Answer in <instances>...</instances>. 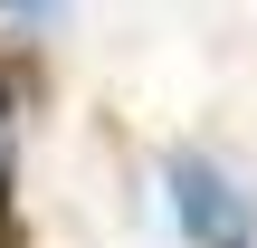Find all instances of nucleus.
<instances>
[{"instance_id": "nucleus-3", "label": "nucleus", "mask_w": 257, "mask_h": 248, "mask_svg": "<svg viewBox=\"0 0 257 248\" xmlns=\"http://www.w3.org/2000/svg\"><path fill=\"white\" fill-rule=\"evenodd\" d=\"M19 105H29V57H0V134H10Z\"/></svg>"}, {"instance_id": "nucleus-1", "label": "nucleus", "mask_w": 257, "mask_h": 248, "mask_svg": "<svg viewBox=\"0 0 257 248\" xmlns=\"http://www.w3.org/2000/svg\"><path fill=\"white\" fill-rule=\"evenodd\" d=\"M162 191H172V220H181L191 248H238L248 239V191L210 153H162Z\"/></svg>"}, {"instance_id": "nucleus-2", "label": "nucleus", "mask_w": 257, "mask_h": 248, "mask_svg": "<svg viewBox=\"0 0 257 248\" xmlns=\"http://www.w3.org/2000/svg\"><path fill=\"white\" fill-rule=\"evenodd\" d=\"M0 248H29V220H19V172H10V134H0Z\"/></svg>"}, {"instance_id": "nucleus-5", "label": "nucleus", "mask_w": 257, "mask_h": 248, "mask_svg": "<svg viewBox=\"0 0 257 248\" xmlns=\"http://www.w3.org/2000/svg\"><path fill=\"white\" fill-rule=\"evenodd\" d=\"M238 248H248V239H238Z\"/></svg>"}, {"instance_id": "nucleus-4", "label": "nucleus", "mask_w": 257, "mask_h": 248, "mask_svg": "<svg viewBox=\"0 0 257 248\" xmlns=\"http://www.w3.org/2000/svg\"><path fill=\"white\" fill-rule=\"evenodd\" d=\"M0 19H19V29H57L67 0H0Z\"/></svg>"}]
</instances>
